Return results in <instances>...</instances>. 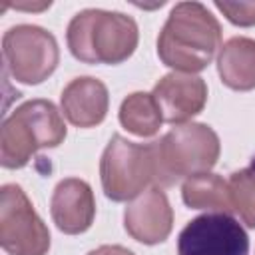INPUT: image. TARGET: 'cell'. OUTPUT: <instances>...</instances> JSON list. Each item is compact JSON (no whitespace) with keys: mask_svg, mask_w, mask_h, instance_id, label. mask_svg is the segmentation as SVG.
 Masks as SVG:
<instances>
[{"mask_svg":"<svg viewBox=\"0 0 255 255\" xmlns=\"http://www.w3.org/2000/svg\"><path fill=\"white\" fill-rule=\"evenodd\" d=\"M177 255H249V237L229 213H205L181 229Z\"/></svg>","mask_w":255,"mask_h":255,"instance_id":"8","label":"cell"},{"mask_svg":"<svg viewBox=\"0 0 255 255\" xmlns=\"http://www.w3.org/2000/svg\"><path fill=\"white\" fill-rule=\"evenodd\" d=\"M227 185L233 211L247 227L255 229V173L251 169L233 171Z\"/></svg>","mask_w":255,"mask_h":255,"instance_id":"16","label":"cell"},{"mask_svg":"<svg viewBox=\"0 0 255 255\" xmlns=\"http://www.w3.org/2000/svg\"><path fill=\"white\" fill-rule=\"evenodd\" d=\"M64 118L82 129L100 126L110 108V94L102 80L92 76L74 78L60 96Z\"/></svg>","mask_w":255,"mask_h":255,"instance_id":"12","label":"cell"},{"mask_svg":"<svg viewBox=\"0 0 255 255\" xmlns=\"http://www.w3.org/2000/svg\"><path fill=\"white\" fill-rule=\"evenodd\" d=\"M124 227L131 239L143 245L163 243L173 227V209L165 191L151 185L131 199L124 211Z\"/></svg>","mask_w":255,"mask_h":255,"instance_id":"9","label":"cell"},{"mask_svg":"<svg viewBox=\"0 0 255 255\" xmlns=\"http://www.w3.org/2000/svg\"><path fill=\"white\" fill-rule=\"evenodd\" d=\"M50 213L56 227L66 235L88 231L96 217V199L90 183L80 177L58 181L52 193Z\"/></svg>","mask_w":255,"mask_h":255,"instance_id":"11","label":"cell"},{"mask_svg":"<svg viewBox=\"0 0 255 255\" xmlns=\"http://www.w3.org/2000/svg\"><path fill=\"white\" fill-rule=\"evenodd\" d=\"M102 189L112 201L135 199L143 189L157 185V169L151 143H133L124 135H112L100 159Z\"/></svg>","mask_w":255,"mask_h":255,"instance_id":"5","label":"cell"},{"mask_svg":"<svg viewBox=\"0 0 255 255\" xmlns=\"http://www.w3.org/2000/svg\"><path fill=\"white\" fill-rule=\"evenodd\" d=\"M0 245L8 255H48L50 251L48 225L16 183L0 187Z\"/></svg>","mask_w":255,"mask_h":255,"instance_id":"7","label":"cell"},{"mask_svg":"<svg viewBox=\"0 0 255 255\" xmlns=\"http://www.w3.org/2000/svg\"><path fill=\"white\" fill-rule=\"evenodd\" d=\"M221 50V24L201 2H177L159 36L157 56L173 72L197 74Z\"/></svg>","mask_w":255,"mask_h":255,"instance_id":"1","label":"cell"},{"mask_svg":"<svg viewBox=\"0 0 255 255\" xmlns=\"http://www.w3.org/2000/svg\"><path fill=\"white\" fill-rule=\"evenodd\" d=\"M120 124L137 137H151L159 131L163 124V116L147 92H133L128 98H124L120 106Z\"/></svg>","mask_w":255,"mask_h":255,"instance_id":"15","label":"cell"},{"mask_svg":"<svg viewBox=\"0 0 255 255\" xmlns=\"http://www.w3.org/2000/svg\"><path fill=\"white\" fill-rule=\"evenodd\" d=\"M181 199L189 209H217L221 213L233 211L227 181L209 171L187 177L181 185Z\"/></svg>","mask_w":255,"mask_h":255,"instance_id":"14","label":"cell"},{"mask_svg":"<svg viewBox=\"0 0 255 255\" xmlns=\"http://www.w3.org/2000/svg\"><path fill=\"white\" fill-rule=\"evenodd\" d=\"M151 147L157 169V187H167L181 177L187 179L211 171L221 153L215 129L199 122L171 128L165 135L151 141Z\"/></svg>","mask_w":255,"mask_h":255,"instance_id":"4","label":"cell"},{"mask_svg":"<svg viewBox=\"0 0 255 255\" xmlns=\"http://www.w3.org/2000/svg\"><path fill=\"white\" fill-rule=\"evenodd\" d=\"M217 74L235 92L255 90V40L247 36L229 38L219 50Z\"/></svg>","mask_w":255,"mask_h":255,"instance_id":"13","label":"cell"},{"mask_svg":"<svg viewBox=\"0 0 255 255\" xmlns=\"http://www.w3.org/2000/svg\"><path fill=\"white\" fill-rule=\"evenodd\" d=\"M64 139L62 112L50 100H28L2 122L0 163L6 169H20L30 163L38 149L58 147Z\"/></svg>","mask_w":255,"mask_h":255,"instance_id":"3","label":"cell"},{"mask_svg":"<svg viewBox=\"0 0 255 255\" xmlns=\"http://www.w3.org/2000/svg\"><path fill=\"white\" fill-rule=\"evenodd\" d=\"M4 70L20 84L38 86L60 62V48L52 32L36 24H18L2 36Z\"/></svg>","mask_w":255,"mask_h":255,"instance_id":"6","label":"cell"},{"mask_svg":"<svg viewBox=\"0 0 255 255\" xmlns=\"http://www.w3.org/2000/svg\"><path fill=\"white\" fill-rule=\"evenodd\" d=\"M66 42L72 56L84 64L116 66L135 52L139 30L124 12L86 8L70 20Z\"/></svg>","mask_w":255,"mask_h":255,"instance_id":"2","label":"cell"},{"mask_svg":"<svg viewBox=\"0 0 255 255\" xmlns=\"http://www.w3.org/2000/svg\"><path fill=\"white\" fill-rule=\"evenodd\" d=\"M213 6L235 26H255V2H213Z\"/></svg>","mask_w":255,"mask_h":255,"instance_id":"17","label":"cell"},{"mask_svg":"<svg viewBox=\"0 0 255 255\" xmlns=\"http://www.w3.org/2000/svg\"><path fill=\"white\" fill-rule=\"evenodd\" d=\"M151 96L163 122L179 126L203 112L207 104V84L195 74L169 72L153 86Z\"/></svg>","mask_w":255,"mask_h":255,"instance_id":"10","label":"cell"},{"mask_svg":"<svg viewBox=\"0 0 255 255\" xmlns=\"http://www.w3.org/2000/svg\"><path fill=\"white\" fill-rule=\"evenodd\" d=\"M88 255H135V253L124 245H100V247L92 249Z\"/></svg>","mask_w":255,"mask_h":255,"instance_id":"18","label":"cell"}]
</instances>
